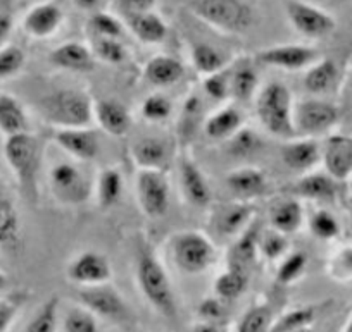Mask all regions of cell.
<instances>
[{"label": "cell", "mask_w": 352, "mask_h": 332, "mask_svg": "<svg viewBox=\"0 0 352 332\" xmlns=\"http://www.w3.org/2000/svg\"><path fill=\"white\" fill-rule=\"evenodd\" d=\"M135 281L144 300L168 320L178 317L171 277L151 243H142L135 257Z\"/></svg>", "instance_id": "1"}, {"label": "cell", "mask_w": 352, "mask_h": 332, "mask_svg": "<svg viewBox=\"0 0 352 332\" xmlns=\"http://www.w3.org/2000/svg\"><path fill=\"white\" fill-rule=\"evenodd\" d=\"M36 110L52 130L94 126V98L81 88H59L43 95Z\"/></svg>", "instance_id": "2"}, {"label": "cell", "mask_w": 352, "mask_h": 332, "mask_svg": "<svg viewBox=\"0 0 352 332\" xmlns=\"http://www.w3.org/2000/svg\"><path fill=\"white\" fill-rule=\"evenodd\" d=\"M252 104L257 123L266 133L283 141L296 137L294 131L296 98L285 83L268 81L261 84Z\"/></svg>", "instance_id": "3"}, {"label": "cell", "mask_w": 352, "mask_h": 332, "mask_svg": "<svg viewBox=\"0 0 352 332\" xmlns=\"http://www.w3.org/2000/svg\"><path fill=\"white\" fill-rule=\"evenodd\" d=\"M2 154L23 195L30 200H36L40 171L43 165L42 140L32 131L12 134L4 140Z\"/></svg>", "instance_id": "4"}, {"label": "cell", "mask_w": 352, "mask_h": 332, "mask_svg": "<svg viewBox=\"0 0 352 332\" xmlns=\"http://www.w3.org/2000/svg\"><path fill=\"white\" fill-rule=\"evenodd\" d=\"M166 252L173 265L187 276H202L218 262V248L199 229H180L166 238Z\"/></svg>", "instance_id": "5"}, {"label": "cell", "mask_w": 352, "mask_h": 332, "mask_svg": "<svg viewBox=\"0 0 352 332\" xmlns=\"http://www.w3.org/2000/svg\"><path fill=\"white\" fill-rule=\"evenodd\" d=\"M88 165L90 164L67 158V161L56 162L49 169L47 174L49 191L59 205L78 209L87 205L94 198L96 174L90 172Z\"/></svg>", "instance_id": "6"}, {"label": "cell", "mask_w": 352, "mask_h": 332, "mask_svg": "<svg viewBox=\"0 0 352 332\" xmlns=\"http://www.w3.org/2000/svg\"><path fill=\"white\" fill-rule=\"evenodd\" d=\"M192 14L216 32L243 35L252 28L256 16L243 0H190Z\"/></svg>", "instance_id": "7"}, {"label": "cell", "mask_w": 352, "mask_h": 332, "mask_svg": "<svg viewBox=\"0 0 352 332\" xmlns=\"http://www.w3.org/2000/svg\"><path fill=\"white\" fill-rule=\"evenodd\" d=\"M340 123V108L323 97H309L294 104V131L296 137H328Z\"/></svg>", "instance_id": "8"}, {"label": "cell", "mask_w": 352, "mask_h": 332, "mask_svg": "<svg viewBox=\"0 0 352 332\" xmlns=\"http://www.w3.org/2000/svg\"><path fill=\"white\" fill-rule=\"evenodd\" d=\"M138 209L147 219H161L171 205V179L168 171L137 169L133 179Z\"/></svg>", "instance_id": "9"}, {"label": "cell", "mask_w": 352, "mask_h": 332, "mask_svg": "<svg viewBox=\"0 0 352 332\" xmlns=\"http://www.w3.org/2000/svg\"><path fill=\"white\" fill-rule=\"evenodd\" d=\"M208 222L221 238L235 239L250 228L256 220V206L252 202L230 198L225 202H212L208 209Z\"/></svg>", "instance_id": "10"}, {"label": "cell", "mask_w": 352, "mask_h": 332, "mask_svg": "<svg viewBox=\"0 0 352 332\" xmlns=\"http://www.w3.org/2000/svg\"><path fill=\"white\" fill-rule=\"evenodd\" d=\"M78 303L96 313L97 317L109 322H128L131 317L130 307L123 294L111 283L99 284V286L78 287Z\"/></svg>", "instance_id": "11"}, {"label": "cell", "mask_w": 352, "mask_h": 332, "mask_svg": "<svg viewBox=\"0 0 352 332\" xmlns=\"http://www.w3.org/2000/svg\"><path fill=\"white\" fill-rule=\"evenodd\" d=\"M285 12L290 26L304 38L321 40L337 28V21L330 12L306 0H289Z\"/></svg>", "instance_id": "12"}, {"label": "cell", "mask_w": 352, "mask_h": 332, "mask_svg": "<svg viewBox=\"0 0 352 332\" xmlns=\"http://www.w3.org/2000/svg\"><path fill=\"white\" fill-rule=\"evenodd\" d=\"M66 277L78 287L99 286L111 283L113 263L109 257L97 250H83L67 262Z\"/></svg>", "instance_id": "13"}, {"label": "cell", "mask_w": 352, "mask_h": 332, "mask_svg": "<svg viewBox=\"0 0 352 332\" xmlns=\"http://www.w3.org/2000/svg\"><path fill=\"white\" fill-rule=\"evenodd\" d=\"M321 57L316 47L306 43H278L261 49L256 54V62L261 66L275 67L282 71H306Z\"/></svg>", "instance_id": "14"}, {"label": "cell", "mask_w": 352, "mask_h": 332, "mask_svg": "<svg viewBox=\"0 0 352 332\" xmlns=\"http://www.w3.org/2000/svg\"><path fill=\"white\" fill-rule=\"evenodd\" d=\"M176 169H178L180 191L188 205L208 210L212 203L211 185H209L201 165L194 161L188 150H182L180 157L176 161Z\"/></svg>", "instance_id": "15"}, {"label": "cell", "mask_w": 352, "mask_h": 332, "mask_svg": "<svg viewBox=\"0 0 352 332\" xmlns=\"http://www.w3.org/2000/svg\"><path fill=\"white\" fill-rule=\"evenodd\" d=\"M52 141L73 161L92 164L99 157V130L94 126L52 130Z\"/></svg>", "instance_id": "16"}, {"label": "cell", "mask_w": 352, "mask_h": 332, "mask_svg": "<svg viewBox=\"0 0 352 332\" xmlns=\"http://www.w3.org/2000/svg\"><path fill=\"white\" fill-rule=\"evenodd\" d=\"M94 124L109 137L123 138L133 126V114L118 98H94Z\"/></svg>", "instance_id": "17"}, {"label": "cell", "mask_w": 352, "mask_h": 332, "mask_svg": "<svg viewBox=\"0 0 352 332\" xmlns=\"http://www.w3.org/2000/svg\"><path fill=\"white\" fill-rule=\"evenodd\" d=\"M321 165L337 182L352 176V138L347 134L330 133L321 143Z\"/></svg>", "instance_id": "18"}, {"label": "cell", "mask_w": 352, "mask_h": 332, "mask_svg": "<svg viewBox=\"0 0 352 332\" xmlns=\"http://www.w3.org/2000/svg\"><path fill=\"white\" fill-rule=\"evenodd\" d=\"M280 158L287 169L299 176L316 171L321 164V143L316 138H289L280 148Z\"/></svg>", "instance_id": "19"}, {"label": "cell", "mask_w": 352, "mask_h": 332, "mask_svg": "<svg viewBox=\"0 0 352 332\" xmlns=\"http://www.w3.org/2000/svg\"><path fill=\"white\" fill-rule=\"evenodd\" d=\"M64 25V11L56 2H40L23 16L21 28L30 38H52Z\"/></svg>", "instance_id": "20"}, {"label": "cell", "mask_w": 352, "mask_h": 332, "mask_svg": "<svg viewBox=\"0 0 352 332\" xmlns=\"http://www.w3.org/2000/svg\"><path fill=\"white\" fill-rule=\"evenodd\" d=\"M225 185L233 198L254 202L270 193L268 174L254 165H242L230 171L225 178Z\"/></svg>", "instance_id": "21"}, {"label": "cell", "mask_w": 352, "mask_h": 332, "mask_svg": "<svg viewBox=\"0 0 352 332\" xmlns=\"http://www.w3.org/2000/svg\"><path fill=\"white\" fill-rule=\"evenodd\" d=\"M245 126V116L236 102H225L208 114L202 133L211 141H228Z\"/></svg>", "instance_id": "22"}, {"label": "cell", "mask_w": 352, "mask_h": 332, "mask_svg": "<svg viewBox=\"0 0 352 332\" xmlns=\"http://www.w3.org/2000/svg\"><path fill=\"white\" fill-rule=\"evenodd\" d=\"M49 62L56 69L74 74H87L96 69L97 66L92 47L83 42H76V40L64 42L50 50Z\"/></svg>", "instance_id": "23"}, {"label": "cell", "mask_w": 352, "mask_h": 332, "mask_svg": "<svg viewBox=\"0 0 352 332\" xmlns=\"http://www.w3.org/2000/svg\"><path fill=\"white\" fill-rule=\"evenodd\" d=\"M131 162L137 169L148 171H169L173 162V150L166 140L159 137L138 138L130 148Z\"/></svg>", "instance_id": "24"}, {"label": "cell", "mask_w": 352, "mask_h": 332, "mask_svg": "<svg viewBox=\"0 0 352 332\" xmlns=\"http://www.w3.org/2000/svg\"><path fill=\"white\" fill-rule=\"evenodd\" d=\"M185 73H187L185 64L169 54H157L142 67V78L145 83L157 90L178 84L185 78Z\"/></svg>", "instance_id": "25"}, {"label": "cell", "mask_w": 352, "mask_h": 332, "mask_svg": "<svg viewBox=\"0 0 352 332\" xmlns=\"http://www.w3.org/2000/svg\"><path fill=\"white\" fill-rule=\"evenodd\" d=\"M124 178L116 165H107L96 172L94 181V202L100 210L107 212L118 206L123 200Z\"/></svg>", "instance_id": "26"}, {"label": "cell", "mask_w": 352, "mask_h": 332, "mask_svg": "<svg viewBox=\"0 0 352 332\" xmlns=\"http://www.w3.org/2000/svg\"><path fill=\"white\" fill-rule=\"evenodd\" d=\"M306 220L302 200L292 195L276 200L270 209V228L287 236L299 233L306 224Z\"/></svg>", "instance_id": "27"}, {"label": "cell", "mask_w": 352, "mask_h": 332, "mask_svg": "<svg viewBox=\"0 0 352 332\" xmlns=\"http://www.w3.org/2000/svg\"><path fill=\"white\" fill-rule=\"evenodd\" d=\"M204 119L206 112L202 98L195 93L187 95L176 117V138L180 141L182 150H188L199 131H202Z\"/></svg>", "instance_id": "28"}, {"label": "cell", "mask_w": 352, "mask_h": 332, "mask_svg": "<svg viewBox=\"0 0 352 332\" xmlns=\"http://www.w3.org/2000/svg\"><path fill=\"white\" fill-rule=\"evenodd\" d=\"M124 26L144 45H159L168 36V25L155 11L126 12Z\"/></svg>", "instance_id": "29"}, {"label": "cell", "mask_w": 352, "mask_h": 332, "mask_svg": "<svg viewBox=\"0 0 352 332\" xmlns=\"http://www.w3.org/2000/svg\"><path fill=\"white\" fill-rule=\"evenodd\" d=\"M292 196L311 202H330L337 196V181L327 172H306L294 182Z\"/></svg>", "instance_id": "30"}, {"label": "cell", "mask_w": 352, "mask_h": 332, "mask_svg": "<svg viewBox=\"0 0 352 332\" xmlns=\"http://www.w3.org/2000/svg\"><path fill=\"white\" fill-rule=\"evenodd\" d=\"M232 66V100L236 104L254 102L261 88L256 59H239Z\"/></svg>", "instance_id": "31"}, {"label": "cell", "mask_w": 352, "mask_h": 332, "mask_svg": "<svg viewBox=\"0 0 352 332\" xmlns=\"http://www.w3.org/2000/svg\"><path fill=\"white\" fill-rule=\"evenodd\" d=\"M338 76L340 71L337 62L328 57H320L304 71L302 84L311 97H324L337 86Z\"/></svg>", "instance_id": "32"}, {"label": "cell", "mask_w": 352, "mask_h": 332, "mask_svg": "<svg viewBox=\"0 0 352 332\" xmlns=\"http://www.w3.org/2000/svg\"><path fill=\"white\" fill-rule=\"evenodd\" d=\"M30 130V116L18 97L0 91V133L8 138L26 133Z\"/></svg>", "instance_id": "33"}, {"label": "cell", "mask_w": 352, "mask_h": 332, "mask_svg": "<svg viewBox=\"0 0 352 332\" xmlns=\"http://www.w3.org/2000/svg\"><path fill=\"white\" fill-rule=\"evenodd\" d=\"M247 287H249V274L245 269H240L235 265H226L212 283L214 294L225 301L240 298L245 293Z\"/></svg>", "instance_id": "34"}, {"label": "cell", "mask_w": 352, "mask_h": 332, "mask_svg": "<svg viewBox=\"0 0 352 332\" xmlns=\"http://www.w3.org/2000/svg\"><path fill=\"white\" fill-rule=\"evenodd\" d=\"M21 217L16 203L0 189V248H11L19 241Z\"/></svg>", "instance_id": "35"}, {"label": "cell", "mask_w": 352, "mask_h": 332, "mask_svg": "<svg viewBox=\"0 0 352 332\" xmlns=\"http://www.w3.org/2000/svg\"><path fill=\"white\" fill-rule=\"evenodd\" d=\"M190 64L195 73L204 78L228 66L230 60L221 50L216 49L211 43L195 42L190 45Z\"/></svg>", "instance_id": "36"}, {"label": "cell", "mask_w": 352, "mask_h": 332, "mask_svg": "<svg viewBox=\"0 0 352 332\" xmlns=\"http://www.w3.org/2000/svg\"><path fill=\"white\" fill-rule=\"evenodd\" d=\"M257 238H259V231L254 228V224L247 231H243L242 235L236 236L233 239L232 246H230L228 265H235L245 270L249 269V265H252L259 259V253H257Z\"/></svg>", "instance_id": "37"}, {"label": "cell", "mask_w": 352, "mask_h": 332, "mask_svg": "<svg viewBox=\"0 0 352 332\" xmlns=\"http://www.w3.org/2000/svg\"><path fill=\"white\" fill-rule=\"evenodd\" d=\"M140 117L148 124H162L169 121L175 112V104L171 98L162 91H152L144 100L140 102L138 107Z\"/></svg>", "instance_id": "38"}, {"label": "cell", "mask_w": 352, "mask_h": 332, "mask_svg": "<svg viewBox=\"0 0 352 332\" xmlns=\"http://www.w3.org/2000/svg\"><path fill=\"white\" fill-rule=\"evenodd\" d=\"M276 267V283L282 284V286H292V284L299 283L304 277L307 270V259L306 252H299V250H290L285 257H283Z\"/></svg>", "instance_id": "39"}, {"label": "cell", "mask_w": 352, "mask_h": 332, "mask_svg": "<svg viewBox=\"0 0 352 332\" xmlns=\"http://www.w3.org/2000/svg\"><path fill=\"white\" fill-rule=\"evenodd\" d=\"M290 250L292 248H290L289 236L283 233L275 231L272 228L259 233V238H257L259 259L266 260V262H280Z\"/></svg>", "instance_id": "40"}, {"label": "cell", "mask_w": 352, "mask_h": 332, "mask_svg": "<svg viewBox=\"0 0 352 332\" xmlns=\"http://www.w3.org/2000/svg\"><path fill=\"white\" fill-rule=\"evenodd\" d=\"M316 318V308L311 305H302V307H294L290 310L283 311L276 318H273V324L268 332H292L297 329L309 327Z\"/></svg>", "instance_id": "41"}, {"label": "cell", "mask_w": 352, "mask_h": 332, "mask_svg": "<svg viewBox=\"0 0 352 332\" xmlns=\"http://www.w3.org/2000/svg\"><path fill=\"white\" fill-rule=\"evenodd\" d=\"M60 301L57 296L47 298L42 303V307L36 310L32 320L26 325L25 332H57L59 331L60 320Z\"/></svg>", "instance_id": "42"}, {"label": "cell", "mask_w": 352, "mask_h": 332, "mask_svg": "<svg viewBox=\"0 0 352 332\" xmlns=\"http://www.w3.org/2000/svg\"><path fill=\"white\" fill-rule=\"evenodd\" d=\"M90 47L97 62L121 66L130 59V50L121 38H92Z\"/></svg>", "instance_id": "43"}, {"label": "cell", "mask_w": 352, "mask_h": 332, "mask_svg": "<svg viewBox=\"0 0 352 332\" xmlns=\"http://www.w3.org/2000/svg\"><path fill=\"white\" fill-rule=\"evenodd\" d=\"M230 64L202 78V90L209 100L219 102V104L232 102V66Z\"/></svg>", "instance_id": "44"}, {"label": "cell", "mask_w": 352, "mask_h": 332, "mask_svg": "<svg viewBox=\"0 0 352 332\" xmlns=\"http://www.w3.org/2000/svg\"><path fill=\"white\" fill-rule=\"evenodd\" d=\"M307 229L320 241H333L340 236L342 228L337 217L328 210L320 209L307 217Z\"/></svg>", "instance_id": "45"}, {"label": "cell", "mask_w": 352, "mask_h": 332, "mask_svg": "<svg viewBox=\"0 0 352 332\" xmlns=\"http://www.w3.org/2000/svg\"><path fill=\"white\" fill-rule=\"evenodd\" d=\"M124 23L106 11H94L88 19V32L92 38H121L124 33Z\"/></svg>", "instance_id": "46"}, {"label": "cell", "mask_w": 352, "mask_h": 332, "mask_svg": "<svg viewBox=\"0 0 352 332\" xmlns=\"http://www.w3.org/2000/svg\"><path fill=\"white\" fill-rule=\"evenodd\" d=\"M273 310L268 305H254L243 311L240 320L236 322L235 332H268L273 324Z\"/></svg>", "instance_id": "47"}, {"label": "cell", "mask_w": 352, "mask_h": 332, "mask_svg": "<svg viewBox=\"0 0 352 332\" xmlns=\"http://www.w3.org/2000/svg\"><path fill=\"white\" fill-rule=\"evenodd\" d=\"M63 329L64 332H99V317L78 303L64 315Z\"/></svg>", "instance_id": "48"}, {"label": "cell", "mask_w": 352, "mask_h": 332, "mask_svg": "<svg viewBox=\"0 0 352 332\" xmlns=\"http://www.w3.org/2000/svg\"><path fill=\"white\" fill-rule=\"evenodd\" d=\"M26 66V54L21 47L8 43L0 49V81L19 76Z\"/></svg>", "instance_id": "49"}, {"label": "cell", "mask_w": 352, "mask_h": 332, "mask_svg": "<svg viewBox=\"0 0 352 332\" xmlns=\"http://www.w3.org/2000/svg\"><path fill=\"white\" fill-rule=\"evenodd\" d=\"M226 145L232 154L239 155V157H247L261 147V138L250 128L243 126L235 137L226 141Z\"/></svg>", "instance_id": "50"}, {"label": "cell", "mask_w": 352, "mask_h": 332, "mask_svg": "<svg viewBox=\"0 0 352 332\" xmlns=\"http://www.w3.org/2000/svg\"><path fill=\"white\" fill-rule=\"evenodd\" d=\"M197 317L199 320H208V322H218L221 324L223 318L226 317V305L225 300L219 296H209L199 303L197 307Z\"/></svg>", "instance_id": "51"}, {"label": "cell", "mask_w": 352, "mask_h": 332, "mask_svg": "<svg viewBox=\"0 0 352 332\" xmlns=\"http://www.w3.org/2000/svg\"><path fill=\"white\" fill-rule=\"evenodd\" d=\"M25 298L21 294L0 298V332H8L9 327L14 324Z\"/></svg>", "instance_id": "52"}, {"label": "cell", "mask_w": 352, "mask_h": 332, "mask_svg": "<svg viewBox=\"0 0 352 332\" xmlns=\"http://www.w3.org/2000/svg\"><path fill=\"white\" fill-rule=\"evenodd\" d=\"M330 274L337 279L352 277V248H342L331 257Z\"/></svg>", "instance_id": "53"}, {"label": "cell", "mask_w": 352, "mask_h": 332, "mask_svg": "<svg viewBox=\"0 0 352 332\" xmlns=\"http://www.w3.org/2000/svg\"><path fill=\"white\" fill-rule=\"evenodd\" d=\"M126 12H147L154 11L157 0H121Z\"/></svg>", "instance_id": "54"}, {"label": "cell", "mask_w": 352, "mask_h": 332, "mask_svg": "<svg viewBox=\"0 0 352 332\" xmlns=\"http://www.w3.org/2000/svg\"><path fill=\"white\" fill-rule=\"evenodd\" d=\"M12 28H14V21L11 16L8 12H0V49L9 43Z\"/></svg>", "instance_id": "55"}, {"label": "cell", "mask_w": 352, "mask_h": 332, "mask_svg": "<svg viewBox=\"0 0 352 332\" xmlns=\"http://www.w3.org/2000/svg\"><path fill=\"white\" fill-rule=\"evenodd\" d=\"M192 332H225L221 324L218 322H208V320H197L192 327Z\"/></svg>", "instance_id": "56"}, {"label": "cell", "mask_w": 352, "mask_h": 332, "mask_svg": "<svg viewBox=\"0 0 352 332\" xmlns=\"http://www.w3.org/2000/svg\"><path fill=\"white\" fill-rule=\"evenodd\" d=\"M73 2L74 5H78L80 9H85V11H96L100 0H73Z\"/></svg>", "instance_id": "57"}, {"label": "cell", "mask_w": 352, "mask_h": 332, "mask_svg": "<svg viewBox=\"0 0 352 332\" xmlns=\"http://www.w3.org/2000/svg\"><path fill=\"white\" fill-rule=\"evenodd\" d=\"M9 284V276L4 272V270H0V291H4Z\"/></svg>", "instance_id": "58"}, {"label": "cell", "mask_w": 352, "mask_h": 332, "mask_svg": "<svg viewBox=\"0 0 352 332\" xmlns=\"http://www.w3.org/2000/svg\"><path fill=\"white\" fill-rule=\"evenodd\" d=\"M344 332H352V313H351V317H349L347 324H345V327H344Z\"/></svg>", "instance_id": "59"}, {"label": "cell", "mask_w": 352, "mask_h": 332, "mask_svg": "<svg viewBox=\"0 0 352 332\" xmlns=\"http://www.w3.org/2000/svg\"><path fill=\"white\" fill-rule=\"evenodd\" d=\"M292 332H313V331H311V325H309V327H302V329H297V331H292Z\"/></svg>", "instance_id": "60"}, {"label": "cell", "mask_w": 352, "mask_h": 332, "mask_svg": "<svg viewBox=\"0 0 352 332\" xmlns=\"http://www.w3.org/2000/svg\"><path fill=\"white\" fill-rule=\"evenodd\" d=\"M349 88H351V91H352V73H351V78H349Z\"/></svg>", "instance_id": "61"}]
</instances>
